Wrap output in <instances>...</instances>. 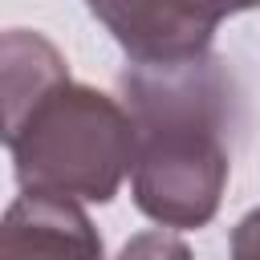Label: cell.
<instances>
[{
    "label": "cell",
    "mask_w": 260,
    "mask_h": 260,
    "mask_svg": "<svg viewBox=\"0 0 260 260\" xmlns=\"http://www.w3.org/2000/svg\"><path fill=\"white\" fill-rule=\"evenodd\" d=\"M122 106L134 122V203L158 228H203L232 171L236 81L211 53L167 65H126Z\"/></svg>",
    "instance_id": "obj_1"
},
{
    "label": "cell",
    "mask_w": 260,
    "mask_h": 260,
    "mask_svg": "<svg viewBox=\"0 0 260 260\" xmlns=\"http://www.w3.org/2000/svg\"><path fill=\"white\" fill-rule=\"evenodd\" d=\"M16 183L32 195L110 203L134 167V122L122 102L61 81L20 122L4 126Z\"/></svg>",
    "instance_id": "obj_2"
},
{
    "label": "cell",
    "mask_w": 260,
    "mask_h": 260,
    "mask_svg": "<svg viewBox=\"0 0 260 260\" xmlns=\"http://www.w3.org/2000/svg\"><path fill=\"white\" fill-rule=\"evenodd\" d=\"M85 8L138 65L191 61L211 49V32L199 28L179 0H85Z\"/></svg>",
    "instance_id": "obj_3"
},
{
    "label": "cell",
    "mask_w": 260,
    "mask_h": 260,
    "mask_svg": "<svg viewBox=\"0 0 260 260\" xmlns=\"http://www.w3.org/2000/svg\"><path fill=\"white\" fill-rule=\"evenodd\" d=\"M0 260H102V236L77 199L24 191L4 215Z\"/></svg>",
    "instance_id": "obj_4"
},
{
    "label": "cell",
    "mask_w": 260,
    "mask_h": 260,
    "mask_svg": "<svg viewBox=\"0 0 260 260\" xmlns=\"http://www.w3.org/2000/svg\"><path fill=\"white\" fill-rule=\"evenodd\" d=\"M61 81H69V65L49 37L28 28L4 32V126L20 122Z\"/></svg>",
    "instance_id": "obj_5"
},
{
    "label": "cell",
    "mask_w": 260,
    "mask_h": 260,
    "mask_svg": "<svg viewBox=\"0 0 260 260\" xmlns=\"http://www.w3.org/2000/svg\"><path fill=\"white\" fill-rule=\"evenodd\" d=\"M118 260H191V248L183 244V236H175L171 228H150L138 232L122 244Z\"/></svg>",
    "instance_id": "obj_6"
},
{
    "label": "cell",
    "mask_w": 260,
    "mask_h": 260,
    "mask_svg": "<svg viewBox=\"0 0 260 260\" xmlns=\"http://www.w3.org/2000/svg\"><path fill=\"white\" fill-rule=\"evenodd\" d=\"M187 8V16L195 24H203L207 32L219 28L223 16H236V12H248V8H260V0H179Z\"/></svg>",
    "instance_id": "obj_7"
},
{
    "label": "cell",
    "mask_w": 260,
    "mask_h": 260,
    "mask_svg": "<svg viewBox=\"0 0 260 260\" xmlns=\"http://www.w3.org/2000/svg\"><path fill=\"white\" fill-rule=\"evenodd\" d=\"M232 260H260V207L248 211L232 232Z\"/></svg>",
    "instance_id": "obj_8"
}]
</instances>
